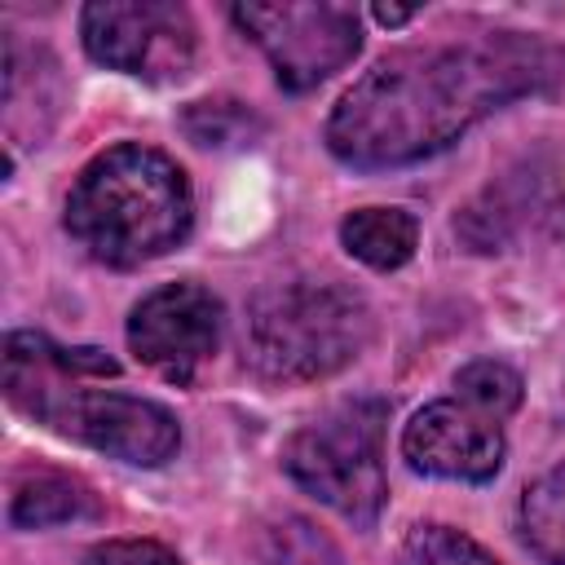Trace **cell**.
Instances as JSON below:
<instances>
[{
	"mask_svg": "<svg viewBox=\"0 0 565 565\" xmlns=\"http://www.w3.org/2000/svg\"><path fill=\"white\" fill-rule=\"evenodd\" d=\"M561 75L565 53L525 31L397 49L335 102L327 150L362 172L406 168L455 146L490 110L547 93Z\"/></svg>",
	"mask_w": 565,
	"mask_h": 565,
	"instance_id": "obj_1",
	"label": "cell"
},
{
	"mask_svg": "<svg viewBox=\"0 0 565 565\" xmlns=\"http://www.w3.org/2000/svg\"><path fill=\"white\" fill-rule=\"evenodd\" d=\"M190 225V177L177 159L141 141H119L88 159L66 194V234L115 269L168 256L185 243Z\"/></svg>",
	"mask_w": 565,
	"mask_h": 565,
	"instance_id": "obj_2",
	"label": "cell"
},
{
	"mask_svg": "<svg viewBox=\"0 0 565 565\" xmlns=\"http://www.w3.org/2000/svg\"><path fill=\"white\" fill-rule=\"evenodd\" d=\"M4 393L49 428L132 468H159L181 446L168 406L115 388H84L79 375H66L53 362V340L40 331L4 335Z\"/></svg>",
	"mask_w": 565,
	"mask_h": 565,
	"instance_id": "obj_3",
	"label": "cell"
},
{
	"mask_svg": "<svg viewBox=\"0 0 565 565\" xmlns=\"http://www.w3.org/2000/svg\"><path fill=\"white\" fill-rule=\"evenodd\" d=\"M366 300L335 278H287L252 296L243 362L274 384H309L344 371L371 344Z\"/></svg>",
	"mask_w": 565,
	"mask_h": 565,
	"instance_id": "obj_4",
	"label": "cell"
},
{
	"mask_svg": "<svg viewBox=\"0 0 565 565\" xmlns=\"http://www.w3.org/2000/svg\"><path fill=\"white\" fill-rule=\"evenodd\" d=\"M384 424H388V402L349 397L287 437L282 468L305 494L335 508L358 530H371L388 494Z\"/></svg>",
	"mask_w": 565,
	"mask_h": 565,
	"instance_id": "obj_5",
	"label": "cell"
},
{
	"mask_svg": "<svg viewBox=\"0 0 565 565\" xmlns=\"http://www.w3.org/2000/svg\"><path fill=\"white\" fill-rule=\"evenodd\" d=\"M234 26L260 44L287 93H309L349 66L362 49V22L335 0H247L230 9Z\"/></svg>",
	"mask_w": 565,
	"mask_h": 565,
	"instance_id": "obj_6",
	"label": "cell"
},
{
	"mask_svg": "<svg viewBox=\"0 0 565 565\" xmlns=\"http://www.w3.org/2000/svg\"><path fill=\"white\" fill-rule=\"evenodd\" d=\"M84 53L97 66L168 84L194 66V18L177 0H93L79 13Z\"/></svg>",
	"mask_w": 565,
	"mask_h": 565,
	"instance_id": "obj_7",
	"label": "cell"
},
{
	"mask_svg": "<svg viewBox=\"0 0 565 565\" xmlns=\"http://www.w3.org/2000/svg\"><path fill=\"white\" fill-rule=\"evenodd\" d=\"M221 300L199 282H163L146 291L128 313V349L141 366L172 384H190L194 371L221 344Z\"/></svg>",
	"mask_w": 565,
	"mask_h": 565,
	"instance_id": "obj_8",
	"label": "cell"
},
{
	"mask_svg": "<svg viewBox=\"0 0 565 565\" xmlns=\"http://www.w3.org/2000/svg\"><path fill=\"white\" fill-rule=\"evenodd\" d=\"M503 419L486 415L481 406L455 397H437L411 415L402 428V455L415 472L437 481L481 486L503 468Z\"/></svg>",
	"mask_w": 565,
	"mask_h": 565,
	"instance_id": "obj_9",
	"label": "cell"
},
{
	"mask_svg": "<svg viewBox=\"0 0 565 565\" xmlns=\"http://www.w3.org/2000/svg\"><path fill=\"white\" fill-rule=\"evenodd\" d=\"M543 216H556V203L547 199L543 181L530 172H512L503 181H490L477 199L459 207L455 234L472 252H503L516 234H525Z\"/></svg>",
	"mask_w": 565,
	"mask_h": 565,
	"instance_id": "obj_10",
	"label": "cell"
},
{
	"mask_svg": "<svg viewBox=\"0 0 565 565\" xmlns=\"http://www.w3.org/2000/svg\"><path fill=\"white\" fill-rule=\"evenodd\" d=\"M340 247L366 269H402L419 247V221L406 207H353L340 221Z\"/></svg>",
	"mask_w": 565,
	"mask_h": 565,
	"instance_id": "obj_11",
	"label": "cell"
},
{
	"mask_svg": "<svg viewBox=\"0 0 565 565\" xmlns=\"http://www.w3.org/2000/svg\"><path fill=\"white\" fill-rule=\"evenodd\" d=\"M102 503L93 486L66 472H35L13 490L9 521L18 530H49V525H71V521H97Z\"/></svg>",
	"mask_w": 565,
	"mask_h": 565,
	"instance_id": "obj_12",
	"label": "cell"
},
{
	"mask_svg": "<svg viewBox=\"0 0 565 565\" xmlns=\"http://www.w3.org/2000/svg\"><path fill=\"white\" fill-rule=\"evenodd\" d=\"M521 539L539 565H565V463L547 468L521 494Z\"/></svg>",
	"mask_w": 565,
	"mask_h": 565,
	"instance_id": "obj_13",
	"label": "cell"
},
{
	"mask_svg": "<svg viewBox=\"0 0 565 565\" xmlns=\"http://www.w3.org/2000/svg\"><path fill=\"white\" fill-rule=\"evenodd\" d=\"M181 132L203 150H225V146H252V137H260L265 124L243 102L212 97V102H190L181 110Z\"/></svg>",
	"mask_w": 565,
	"mask_h": 565,
	"instance_id": "obj_14",
	"label": "cell"
},
{
	"mask_svg": "<svg viewBox=\"0 0 565 565\" xmlns=\"http://www.w3.org/2000/svg\"><path fill=\"white\" fill-rule=\"evenodd\" d=\"M393 565H499V561L455 525H415L402 539Z\"/></svg>",
	"mask_w": 565,
	"mask_h": 565,
	"instance_id": "obj_15",
	"label": "cell"
},
{
	"mask_svg": "<svg viewBox=\"0 0 565 565\" xmlns=\"http://www.w3.org/2000/svg\"><path fill=\"white\" fill-rule=\"evenodd\" d=\"M455 393L463 397V402H472V406H481L486 415H494V419H508L516 406H521V375L512 371V366H503V362H494V358H477V362H468L463 371H455Z\"/></svg>",
	"mask_w": 565,
	"mask_h": 565,
	"instance_id": "obj_16",
	"label": "cell"
},
{
	"mask_svg": "<svg viewBox=\"0 0 565 565\" xmlns=\"http://www.w3.org/2000/svg\"><path fill=\"white\" fill-rule=\"evenodd\" d=\"M269 565H340V552L309 525V521H282L269 530Z\"/></svg>",
	"mask_w": 565,
	"mask_h": 565,
	"instance_id": "obj_17",
	"label": "cell"
},
{
	"mask_svg": "<svg viewBox=\"0 0 565 565\" xmlns=\"http://www.w3.org/2000/svg\"><path fill=\"white\" fill-rule=\"evenodd\" d=\"M79 565H181L172 547L154 539H106L84 552Z\"/></svg>",
	"mask_w": 565,
	"mask_h": 565,
	"instance_id": "obj_18",
	"label": "cell"
},
{
	"mask_svg": "<svg viewBox=\"0 0 565 565\" xmlns=\"http://www.w3.org/2000/svg\"><path fill=\"white\" fill-rule=\"evenodd\" d=\"M411 13H415V9H402V4H375V22H384V26L411 22Z\"/></svg>",
	"mask_w": 565,
	"mask_h": 565,
	"instance_id": "obj_19",
	"label": "cell"
}]
</instances>
